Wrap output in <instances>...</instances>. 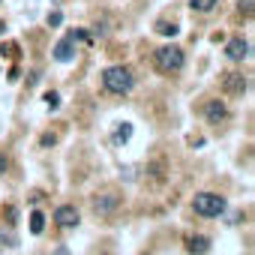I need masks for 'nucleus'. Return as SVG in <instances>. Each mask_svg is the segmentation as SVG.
<instances>
[{
  "mask_svg": "<svg viewBox=\"0 0 255 255\" xmlns=\"http://www.w3.org/2000/svg\"><path fill=\"white\" fill-rule=\"evenodd\" d=\"M69 39H72V42H93L90 30H81V27H78V30H72V33H69Z\"/></svg>",
  "mask_w": 255,
  "mask_h": 255,
  "instance_id": "14",
  "label": "nucleus"
},
{
  "mask_svg": "<svg viewBox=\"0 0 255 255\" xmlns=\"http://www.w3.org/2000/svg\"><path fill=\"white\" fill-rule=\"evenodd\" d=\"M45 102H48L51 108H57V102H60V96H57L54 90H48V93H45Z\"/></svg>",
  "mask_w": 255,
  "mask_h": 255,
  "instance_id": "17",
  "label": "nucleus"
},
{
  "mask_svg": "<svg viewBox=\"0 0 255 255\" xmlns=\"http://www.w3.org/2000/svg\"><path fill=\"white\" fill-rule=\"evenodd\" d=\"M6 33V21H0V36H3Z\"/></svg>",
  "mask_w": 255,
  "mask_h": 255,
  "instance_id": "19",
  "label": "nucleus"
},
{
  "mask_svg": "<svg viewBox=\"0 0 255 255\" xmlns=\"http://www.w3.org/2000/svg\"><path fill=\"white\" fill-rule=\"evenodd\" d=\"M189 6L198 9V12H210V9L216 6V0H189Z\"/></svg>",
  "mask_w": 255,
  "mask_h": 255,
  "instance_id": "13",
  "label": "nucleus"
},
{
  "mask_svg": "<svg viewBox=\"0 0 255 255\" xmlns=\"http://www.w3.org/2000/svg\"><path fill=\"white\" fill-rule=\"evenodd\" d=\"M192 210L204 219H213V216H222L225 213V198L219 192H198L192 198Z\"/></svg>",
  "mask_w": 255,
  "mask_h": 255,
  "instance_id": "2",
  "label": "nucleus"
},
{
  "mask_svg": "<svg viewBox=\"0 0 255 255\" xmlns=\"http://www.w3.org/2000/svg\"><path fill=\"white\" fill-rule=\"evenodd\" d=\"M0 51H6V54H18V45H15V42H6Z\"/></svg>",
  "mask_w": 255,
  "mask_h": 255,
  "instance_id": "18",
  "label": "nucleus"
},
{
  "mask_svg": "<svg viewBox=\"0 0 255 255\" xmlns=\"http://www.w3.org/2000/svg\"><path fill=\"white\" fill-rule=\"evenodd\" d=\"M207 249H210V237H204V234L189 237V252H192V255H204Z\"/></svg>",
  "mask_w": 255,
  "mask_h": 255,
  "instance_id": "9",
  "label": "nucleus"
},
{
  "mask_svg": "<svg viewBox=\"0 0 255 255\" xmlns=\"http://www.w3.org/2000/svg\"><path fill=\"white\" fill-rule=\"evenodd\" d=\"M75 57V42L66 36V39H60L57 45H54V60H60V63H69Z\"/></svg>",
  "mask_w": 255,
  "mask_h": 255,
  "instance_id": "8",
  "label": "nucleus"
},
{
  "mask_svg": "<svg viewBox=\"0 0 255 255\" xmlns=\"http://www.w3.org/2000/svg\"><path fill=\"white\" fill-rule=\"evenodd\" d=\"M156 30H159L162 36H174V33H177V24H165V21H159Z\"/></svg>",
  "mask_w": 255,
  "mask_h": 255,
  "instance_id": "15",
  "label": "nucleus"
},
{
  "mask_svg": "<svg viewBox=\"0 0 255 255\" xmlns=\"http://www.w3.org/2000/svg\"><path fill=\"white\" fill-rule=\"evenodd\" d=\"M102 87H105L108 93L123 96V93H129V90L135 87V75H132L129 66H108V69L102 72Z\"/></svg>",
  "mask_w": 255,
  "mask_h": 255,
  "instance_id": "1",
  "label": "nucleus"
},
{
  "mask_svg": "<svg viewBox=\"0 0 255 255\" xmlns=\"http://www.w3.org/2000/svg\"><path fill=\"white\" fill-rule=\"evenodd\" d=\"M45 21H48V27H60V21H63V15H60V12H51V15H48Z\"/></svg>",
  "mask_w": 255,
  "mask_h": 255,
  "instance_id": "16",
  "label": "nucleus"
},
{
  "mask_svg": "<svg viewBox=\"0 0 255 255\" xmlns=\"http://www.w3.org/2000/svg\"><path fill=\"white\" fill-rule=\"evenodd\" d=\"M0 3H3V0H0Z\"/></svg>",
  "mask_w": 255,
  "mask_h": 255,
  "instance_id": "20",
  "label": "nucleus"
},
{
  "mask_svg": "<svg viewBox=\"0 0 255 255\" xmlns=\"http://www.w3.org/2000/svg\"><path fill=\"white\" fill-rule=\"evenodd\" d=\"M42 228H45V216H42L39 210H33V216H30V231H33V234H42Z\"/></svg>",
  "mask_w": 255,
  "mask_h": 255,
  "instance_id": "11",
  "label": "nucleus"
},
{
  "mask_svg": "<svg viewBox=\"0 0 255 255\" xmlns=\"http://www.w3.org/2000/svg\"><path fill=\"white\" fill-rule=\"evenodd\" d=\"M225 57H228V60H246V57H249V42H246L243 36L228 39V45H225Z\"/></svg>",
  "mask_w": 255,
  "mask_h": 255,
  "instance_id": "6",
  "label": "nucleus"
},
{
  "mask_svg": "<svg viewBox=\"0 0 255 255\" xmlns=\"http://www.w3.org/2000/svg\"><path fill=\"white\" fill-rule=\"evenodd\" d=\"M117 207H120V195H117V192H102V195L93 198V210H96L99 216H111Z\"/></svg>",
  "mask_w": 255,
  "mask_h": 255,
  "instance_id": "5",
  "label": "nucleus"
},
{
  "mask_svg": "<svg viewBox=\"0 0 255 255\" xmlns=\"http://www.w3.org/2000/svg\"><path fill=\"white\" fill-rule=\"evenodd\" d=\"M225 87H228L231 93H243V90H246V78H240V75H228V78H225Z\"/></svg>",
  "mask_w": 255,
  "mask_h": 255,
  "instance_id": "10",
  "label": "nucleus"
},
{
  "mask_svg": "<svg viewBox=\"0 0 255 255\" xmlns=\"http://www.w3.org/2000/svg\"><path fill=\"white\" fill-rule=\"evenodd\" d=\"M204 117L210 123H222V120H228V105L219 99H210V102H204Z\"/></svg>",
  "mask_w": 255,
  "mask_h": 255,
  "instance_id": "7",
  "label": "nucleus"
},
{
  "mask_svg": "<svg viewBox=\"0 0 255 255\" xmlns=\"http://www.w3.org/2000/svg\"><path fill=\"white\" fill-rule=\"evenodd\" d=\"M54 222H57L60 228H75V225L81 222V213H78L75 204H60V207L54 210Z\"/></svg>",
  "mask_w": 255,
  "mask_h": 255,
  "instance_id": "4",
  "label": "nucleus"
},
{
  "mask_svg": "<svg viewBox=\"0 0 255 255\" xmlns=\"http://www.w3.org/2000/svg\"><path fill=\"white\" fill-rule=\"evenodd\" d=\"M129 135H132V126H129V123H123V126H117L114 141H117V144H126V141H129Z\"/></svg>",
  "mask_w": 255,
  "mask_h": 255,
  "instance_id": "12",
  "label": "nucleus"
},
{
  "mask_svg": "<svg viewBox=\"0 0 255 255\" xmlns=\"http://www.w3.org/2000/svg\"><path fill=\"white\" fill-rule=\"evenodd\" d=\"M153 66H156L162 75H174V72L183 69V51H180L177 45H165V48H159V51L153 54Z\"/></svg>",
  "mask_w": 255,
  "mask_h": 255,
  "instance_id": "3",
  "label": "nucleus"
}]
</instances>
